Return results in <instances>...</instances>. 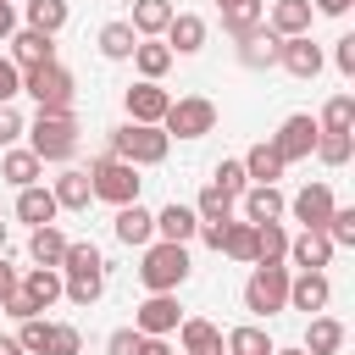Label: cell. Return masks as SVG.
I'll use <instances>...</instances> for the list:
<instances>
[{
  "instance_id": "f6af8a7d",
  "label": "cell",
  "mask_w": 355,
  "mask_h": 355,
  "mask_svg": "<svg viewBox=\"0 0 355 355\" xmlns=\"http://www.w3.org/2000/svg\"><path fill=\"white\" fill-rule=\"evenodd\" d=\"M78 349H83V333H78L72 322H55V327H50V349H44V355H78Z\"/></svg>"
},
{
  "instance_id": "e0dca14e",
  "label": "cell",
  "mask_w": 355,
  "mask_h": 355,
  "mask_svg": "<svg viewBox=\"0 0 355 355\" xmlns=\"http://www.w3.org/2000/svg\"><path fill=\"white\" fill-rule=\"evenodd\" d=\"M338 250L327 244V233H288V255H283V266H300V272H322L327 261H333Z\"/></svg>"
},
{
  "instance_id": "2e32d148",
  "label": "cell",
  "mask_w": 355,
  "mask_h": 355,
  "mask_svg": "<svg viewBox=\"0 0 355 355\" xmlns=\"http://www.w3.org/2000/svg\"><path fill=\"white\" fill-rule=\"evenodd\" d=\"M205 33H211V28H205V17H194V11H178V17L166 22L161 44H166V50H172V61H178V55H200V50H205Z\"/></svg>"
},
{
  "instance_id": "91938a15",
  "label": "cell",
  "mask_w": 355,
  "mask_h": 355,
  "mask_svg": "<svg viewBox=\"0 0 355 355\" xmlns=\"http://www.w3.org/2000/svg\"><path fill=\"white\" fill-rule=\"evenodd\" d=\"M11 6H17V0H11Z\"/></svg>"
},
{
  "instance_id": "7bdbcfd3",
  "label": "cell",
  "mask_w": 355,
  "mask_h": 355,
  "mask_svg": "<svg viewBox=\"0 0 355 355\" xmlns=\"http://www.w3.org/2000/svg\"><path fill=\"white\" fill-rule=\"evenodd\" d=\"M50 327H55L50 316H28V322L17 327V344H22V355H44V349H50Z\"/></svg>"
},
{
  "instance_id": "f5cc1de1",
  "label": "cell",
  "mask_w": 355,
  "mask_h": 355,
  "mask_svg": "<svg viewBox=\"0 0 355 355\" xmlns=\"http://www.w3.org/2000/svg\"><path fill=\"white\" fill-rule=\"evenodd\" d=\"M17 28H22V22H17V6H11V0H0V44H6Z\"/></svg>"
},
{
  "instance_id": "f546056e",
  "label": "cell",
  "mask_w": 355,
  "mask_h": 355,
  "mask_svg": "<svg viewBox=\"0 0 355 355\" xmlns=\"http://www.w3.org/2000/svg\"><path fill=\"white\" fill-rule=\"evenodd\" d=\"M128 61H133V72H139V78H144V83H161V78H166V72H172V50H166V44H161V39H139V44H133V55H128Z\"/></svg>"
},
{
  "instance_id": "8d00e7d4",
  "label": "cell",
  "mask_w": 355,
  "mask_h": 355,
  "mask_svg": "<svg viewBox=\"0 0 355 355\" xmlns=\"http://www.w3.org/2000/svg\"><path fill=\"white\" fill-rule=\"evenodd\" d=\"M288 255V227L283 222H261L255 227V266H283Z\"/></svg>"
},
{
  "instance_id": "ee69618b",
  "label": "cell",
  "mask_w": 355,
  "mask_h": 355,
  "mask_svg": "<svg viewBox=\"0 0 355 355\" xmlns=\"http://www.w3.org/2000/svg\"><path fill=\"white\" fill-rule=\"evenodd\" d=\"M211 183H216L222 194H233V200H239V194L250 189V178H244V166H239V161H216V172H211Z\"/></svg>"
},
{
  "instance_id": "52a82bcc",
  "label": "cell",
  "mask_w": 355,
  "mask_h": 355,
  "mask_svg": "<svg viewBox=\"0 0 355 355\" xmlns=\"http://www.w3.org/2000/svg\"><path fill=\"white\" fill-rule=\"evenodd\" d=\"M288 277H294L288 266H255L250 283H244V311H250L255 322L288 311Z\"/></svg>"
},
{
  "instance_id": "bcb514c9",
  "label": "cell",
  "mask_w": 355,
  "mask_h": 355,
  "mask_svg": "<svg viewBox=\"0 0 355 355\" xmlns=\"http://www.w3.org/2000/svg\"><path fill=\"white\" fill-rule=\"evenodd\" d=\"M22 128H28V116H22L17 105H0V150H11V144L22 139Z\"/></svg>"
},
{
  "instance_id": "681fc988",
  "label": "cell",
  "mask_w": 355,
  "mask_h": 355,
  "mask_svg": "<svg viewBox=\"0 0 355 355\" xmlns=\"http://www.w3.org/2000/svg\"><path fill=\"white\" fill-rule=\"evenodd\" d=\"M333 67H338L344 78H355V33H344V39L333 44Z\"/></svg>"
},
{
  "instance_id": "6f0895ef",
  "label": "cell",
  "mask_w": 355,
  "mask_h": 355,
  "mask_svg": "<svg viewBox=\"0 0 355 355\" xmlns=\"http://www.w3.org/2000/svg\"><path fill=\"white\" fill-rule=\"evenodd\" d=\"M0 255H6V222H0Z\"/></svg>"
},
{
  "instance_id": "d4e9b609",
  "label": "cell",
  "mask_w": 355,
  "mask_h": 355,
  "mask_svg": "<svg viewBox=\"0 0 355 355\" xmlns=\"http://www.w3.org/2000/svg\"><path fill=\"white\" fill-rule=\"evenodd\" d=\"M200 233V216H194V205H161L155 211V239H166V244H189Z\"/></svg>"
},
{
  "instance_id": "7dc6e473",
  "label": "cell",
  "mask_w": 355,
  "mask_h": 355,
  "mask_svg": "<svg viewBox=\"0 0 355 355\" xmlns=\"http://www.w3.org/2000/svg\"><path fill=\"white\" fill-rule=\"evenodd\" d=\"M17 94H22V72L0 55V105H17Z\"/></svg>"
},
{
  "instance_id": "ffe728a7",
  "label": "cell",
  "mask_w": 355,
  "mask_h": 355,
  "mask_svg": "<svg viewBox=\"0 0 355 355\" xmlns=\"http://www.w3.org/2000/svg\"><path fill=\"white\" fill-rule=\"evenodd\" d=\"M239 200H244V222H255V227L261 222H283V211H288V200H283L277 183H250Z\"/></svg>"
},
{
  "instance_id": "4316f807",
  "label": "cell",
  "mask_w": 355,
  "mask_h": 355,
  "mask_svg": "<svg viewBox=\"0 0 355 355\" xmlns=\"http://www.w3.org/2000/svg\"><path fill=\"white\" fill-rule=\"evenodd\" d=\"M178 344H183V355H222V327L205 322V316H183L178 322Z\"/></svg>"
},
{
  "instance_id": "484cf974",
  "label": "cell",
  "mask_w": 355,
  "mask_h": 355,
  "mask_svg": "<svg viewBox=\"0 0 355 355\" xmlns=\"http://www.w3.org/2000/svg\"><path fill=\"white\" fill-rule=\"evenodd\" d=\"M17 288H22V294L33 300V311L44 316V311L61 300V272H55V266H28V272L17 277Z\"/></svg>"
},
{
  "instance_id": "30bf717a",
  "label": "cell",
  "mask_w": 355,
  "mask_h": 355,
  "mask_svg": "<svg viewBox=\"0 0 355 355\" xmlns=\"http://www.w3.org/2000/svg\"><path fill=\"white\" fill-rule=\"evenodd\" d=\"M178 322H183L178 294H150V300L133 311V333H144V338H166V333H178Z\"/></svg>"
},
{
  "instance_id": "d6a6232c",
  "label": "cell",
  "mask_w": 355,
  "mask_h": 355,
  "mask_svg": "<svg viewBox=\"0 0 355 355\" xmlns=\"http://www.w3.org/2000/svg\"><path fill=\"white\" fill-rule=\"evenodd\" d=\"M22 17H28L22 28H39V33L55 39V33L72 22V6H67V0H22Z\"/></svg>"
},
{
  "instance_id": "74e56055",
  "label": "cell",
  "mask_w": 355,
  "mask_h": 355,
  "mask_svg": "<svg viewBox=\"0 0 355 355\" xmlns=\"http://www.w3.org/2000/svg\"><path fill=\"white\" fill-rule=\"evenodd\" d=\"M94 44H100V55H105V61H128V55H133V44H139V33H133L128 22H105V28L94 33Z\"/></svg>"
},
{
  "instance_id": "603a6c76",
  "label": "cell",
  "mask_w": 355,
  "mask_h": 355,
  "mask_svg": "<svg viewBox=\"0 0 355 355\" xmlns=\"http://www.w3.org/2000/svg\"><path fill=\"white\" fill-rule=\"evenodd\" d=\"M39 172H44V161H39L28 144H11V150H0V178H6L11 189H33V183H39Z\"/></svg>"
},
{
  "instance_id": "8fae6325",
  "label": "cell",
  "mask_w": 355,
  "mask_h": 355,
  "mask_svg": "<svg viewBox=\"0 0 355 355\" xmlns=\"http://www.w3.org/2000/svg\"><path fill=\"white\" fill-rule=\"evenodd\" d=\"M6 44H11V50H6V61H11L17 72H33V67H50V61H55V39H50V33H39V28H17Z\"/></svg>"
},
{
  "instance_id": "ac0fdd59",
  "label": "cell",
  "mask_w": 355,
  "mask_h": 355,
  "mask_svg": "<svg viewBox=\"0 0 355 355\" xmlns=\"http://www.w3.org/2000/svg\"><path fill=\"white\" fill-rule=\"evenodd\" d=\"M111 233H116L128 250H144V244H155V211H144L139 200H133V205H116Z\"/></svg>"
},
{
  "instance_id": "d590c367",
  "label": "cell",
  "mask_w": 355,
  "mask_h": 355,
  "mask_svg": "<svg viewBox=\"0 0 355 355\" xmlns=\"http://www.w3.org/2000/svg\"><path fill=\"white\" fill-rule=\"evenodd\" d=\"M227 261H239V266H255V222H227V233H222V244H216Z\"/></svg>"
},
{
  "instance_id": "836d02e7",
  "label": "cell",
  "mask_w": 355,
  "mask_h": 355,
  "mask_svg": "<svg viewBox=\"0 0 355 355\" xmlns=\"http://www.w3.org/2000/svg\"><path fill=\"white\" fill-rule=\"evenodd\" d=\"M277 344H272V333L261 327V322H244V327H233V333H222V355H272Z\"/></svg>"
},
{
  "instance_id": "4dcf8cb0",
  "label": "cell",
  "mask_w": 355,
  "mask_h": 355,
  "mask_svg": "<svg viewBox=\"0 0 355 355\" xmlns=\"http://www.w3.org/2000/svg\"><path fill=\"white\" fill-rule=\"evenodd\" d=\"M67 244H72V239H67L55 222H50V227H33V233H28V261H33V266H55V272H61Z\"/></svg>"
},
{
  "instance_id": "9c48e42d",
  "label": "cell",
  "mask_w": 355,
  "mask_h": 355,
  "mask_svg": "<svg viewBox=\"0 0 355 355\" xmlns=\"http://www.w3.org/2000/svg\"><path fill=\"white\" fill-rule=\"evenodd\" d=\"M316 133H322V128H316V116H311V111H294V116H283V122H277V133H272L266 144L277 150V161H283V166H294V161H305V155L316 150Z\"/></svg>"
},
{
  "instance_id": "3957f363",
  "label": "cell",
  "mask_w": 355,
  "mask_h": 355,
  "mask_svg": "<svg viewBox=\"0 0 355 355\" xmlns=\"http://www.w3.org/2000/svg\"><path fill=\"white\" fill-rule=\"evenodd\" d=\"M189 272H194L189 244L155 239V244H144V255H139V283H144L150 294H178V288L189 283Z\"/></svg>"
},
{
  "instance_id": "44dd1931",
  "label": "cell",
  "mask_w": 355,
  "mask_h": 355,
  "mask_svg": "<svg viewBox=\"0 0 355 355\" xmlns=\"http://www.w3.org/2000/svg\"><path fill=\"white\" fill-rule=\"evenodd\" d=\"M311 0H272L266 6V28L277 33V39H300V33H311Z\"/></svg>"
},
{
  "instance_id": "277c9868",
  "label": "cell",
  "mask_w": 355,
  "mask_h": 355,
  "mask_svg": "<svg viewBox=\"0 0 355 355\" xmlns=\"http://www.w3.org/2000/svg\"><path fill=\"white\" fill-rule=\"evenodd\" d=\"M166 150H172V139H166L161 128L122 122V128H111V150H105V155H116V161H128V166H161Z\"/></svg>"
},
{
  "instance_id": "cb8c5ba5",
  "label": "cell",
  "mask_w": 355,
  "mask_h": 355,
  "mask_svg": "<svg viewBox=\"0 0 355 355\" xmlns=\"http://www.w3.org/2000/svg\"><path fill=\"white\" fill-rule=\"evenodd\" d=\"M55 216H61V205H55V194H50L44 183L17 189V222H28V227H50Z\"/></svg>"
},
{
  "instance_id": "ba28073f",
  "label": "cell",
  "mask_w": 355,
  "mask_h": 355,
  "mask_svg": "<svg viewBox=\"0 0 355 355\" xmlns=\"http://www.w3.org/2000/svg\"><path fill=\"white\" fill-rule=\"evenodd\" d=\"M161 133H166V139H205V133H216V105H211L205 94H183V100L166 105Z\"/></svg>"
},
{
  "instance_id": "5bb4252c",
  "label": "cell",
  "mask_w": 355,
  "mask_h": 355,
  "mask_svg": "<svg viewBox=\"0 0 355 355\" xmlns=\"http://www.w3.org/2000/svg\"><path fill=\"white\" fill-rule=\"evenodd\" d=\"M122 105H128V122H144V128H161V116H166V105H172V94L161 89V83H133V89H122Z\"/></svg>"
},
{
  "instance_id": "f1b7e54d",
  "label": "cell",
  "mask_w": 355,
  "mask_h": 355,
  "mask_svg": "<svg viewBox=\"0 0 355 355\" xmlns=\"http://www.w3.org/2000/svg\"><path fill=\"white\" fill-rule=\"evenodd\" d=\"M172 17H178V6H172V0H133V17H128V28H133L139 39H161Z\"/></svg>"
},
{
  "instance_id": "b9f144b4",
  "label": "cell",
  "mask_w": 355,
  "mask_h": 355,
  "mask_svg": "<svg viewBox=\"0 0 355 355\" xmlns=\"http://www.w3.org/2000/svg\"><path fill=\"white\" fill-rule=\"evenodd\" d=\"M322 233H327L333 250H355V205H333V216L322 222Z\"/></svg>"
},
{
  "instance_id": "83f0119b",
  "label": "cell",
  "mask_w": 355,
  "mask_h": 355,
  "mask_svg": "<svg viewBox=\"0 0 355 355\" xmlns=\"http://www.w3.org/2000/svg\"><path fill=\"white\" fill-rule=\"evenodd\" d=\"M50 194H55V205H61V211H89V200H94V189H89V172H83V166H61V178L50 183Z\"/></svg>"
},
{
  "instance_id": "680465c9",
  "label": "cell",
  "mask_w": 355,
  "mask_h": 355,
  "mask_svg": "<svg viewBox=\"0 0 355 355\" xmlns=\"http://www.w3.org/2000/svg\"><path fill=\"white\" fill-rule=\"evenodd\" d=\"M272 355H305V349H272Z\"/></svg>"
},
{
  "instance_id": "60d3db41",
  "label": "cell",
  "mask_w": 355,
  "mask_h": 355,
  "mask_svg": "<svg viewBox=\"0 0 355 355\" xmlns=\"http://www.w3.org/2000/svg\"><path fill=\"white\" fill-rule=\"evenodd\" d=\"M194 216L200 222H233V194H222L216 183H205L200 200H194Z\"/></svg>"
},
{
  "instance_id": "ab89813d",
  "label": "cell",
  "mask_w": 355,
  "mask_h": 355,
  "mask_svg": "<svg viewBox=\"0 0 355 355\" xmlns=\"http://www.w3.org/2000/svg\"><path fill=\"white\" fill-rule=\"evenodd\" d=\"M322 166H344L355 155V133H316V150H311Z\"/></svg>"
},
{
  "instance_id": "7402d4cb",
  "label": "cell",
  "mask_w": 355,
  "mask_h": 355,
  "mask_svg": "<svg viewBox=\"0 0 355 355\" xmlns=\"http://www.w3.org/2000/svg\"><path fill=\"white\" fill-rule=\"evenodd\" d=\"M216 11H222V33H227L233 44L266 22V0H216Z\"/></svg>"
},
{
  "instance_id": "e575fe53",
  "label": "cell",
  "mask_w": 355,
  "mask_h": 355,
  "mask_svg": "<svg viewBox=\"0 0 355 355\" xmlns=\"http://www.w3.org/2000/svg\"><path fill=\"white\" fill-rule=\"evenodd\" d=\"M239 166H244V178L250 183H277L283 178V161H277V150L261 139V144H250L244 155H239Z\"/></svg>"
},
{
  "instance_id": "9f6ffc18",
  "label": "cell",
  "mask_w": 355,
  "mask_h": 355,
  "mask_svg": "<svg viewBox=\"0 0 355 355\" xmlns=\"http://www.w3.org/2000/svg\"><path fill=\"white\" fill-rule=\"evenodd\" d=\"M0 355H22V344L17 338H0Z\"/></svg>"
},
{
  "instance_id": "db71d44e",
  "label": "cell",
  "mask_w": 355,
  "mask_h": 355,
  "mask_svg": "<svg viewBox=\"0 0 355 355\" xmlns=\"http://www.w3.org/2000/svg\"><path fill=\"white\" fill-rule=\"evenodd\" d=\"M11 288H17V266H11V261H6V255H0V300H6V294H11Z\"/></svg>"
},
{
  "instance_id": "f35d334b",
  "label": "cell",
  "mask_w": 355,
  "mask_h": 355,
  "mask_svg": "<svg viewBox=\"0 0 355 355\" xmlns=\"http://www.w3.org/2000/svg\"><path fill=\"white\" fill-rule=\"evenodd\" d=\"M316 128H322V133H355V94H333V100L322 105Z\"/></svg>"
},
{
  "instance_id": "7a4b0ae2",
  "label": "cell",
  "mask_w": 355,
  "mask_h": 355,
  "mask_svg": "<svg viewBox=\"0 0 355 355\" xmlns=\"http://www.w3.org/2000/svg\"><path fill=\"white\" fill-rule=\"evenodd\" d=\"M22 133H28V150L50 166H67L78 155V116L72 111H39Z\"/></svg>"
},
{
  "instance_id": "7c38bea8",
  "label": "cell",
  "mask_w": 355,
  "mask_h": 355,
  "mask_svg": "<svg viewBox=\"0 0 355 355\" xmlns=\"http://www.w3.org/2000/svg\"><path fill=\"white\" fill-rule=\"evenodd\" d=\"M333 205H338V200H333V189H327V183H305V189L288 200V211H283V216H294L305 233H322V222L333 216Z\"/></svg>"
},
{
  "instance_id": "4fadbf2b",
  "label": "cell",
  "mask_w": 355,
  "mask_h": 355,
  "mask_svg": "<svg viewBox=\"0 0 355 355\" xmlns=\"http://www.w3.org/2000/svg\"><path fill=\"white\" fill-rule=\"evenodd\" d=\"M277 67H283L288 78H305V83H311V78L327 67V55H322V44H316L311 33H300V39H283V44H277Z\"/></svg>"
},
{
  "instance_id": "8992f818",
  "label": "cell",
  "mask_w": 355,
  "mask_h": 355,
  "mask_svg": "<svg viewBox=\"0 0 355 355\" xmlns=\"http://www.w3.org/2000/svg\"><path fill=\"white\" fill-rule=\"evenodd\" d=\"M22 94H28L39 111H72V100H78V78H72L61 61H50V67L22 72Z\"/></svg>"
},
{
  "instance_id": "6da1fadb",
  "label": "cell",
  "mask_w": 355,
  "mask_h": 355,
  "mask_svg": "<svg viewBox=\"0 0 355 355\" xmlns=\"http://www.w3.org/2000/svg\"><path fill=\"white\" fill-rule=\"evenodd\" d=\"M105 294V255L94 250V244H67V255H61V300H72V305H94Z\"/></svg>"
},
{
  "instance_id": "f907efd6",
  "label": "cell",
  "mask_w": 355,
  "mask_h": 355,
  "mask_svg": "<svg viewBox=\"0 0 355 355\" xmlns=\"http://www.w3.org/2000/svg\"><path fill=\"white\" fill-rule=\"evenodd\" d=\"M0 311H6V316H17V322H28V316H39V311H33V300H28L22 288H11V294L0 300Z\"/></svg>"
},
{
  "instance_id": "816d5d0a",
  "label": "cell",
  "mask_w": 355,
  "mask_h": 355,
  "mask_svg": "<svg viewBox=\"0 0 355 355\" xmlns=\"http://www.w3.org/2000/svg\"><path fill=\"white\" fill-rule=\"evenodd\" d=\"M349 6H355V0H311L316 17H349Z\"/></svg>"
},
{
  "instance_id": "11a10c76",
  "label": "cell",
  "mask_w": 355,
  "mask_h": 355,
  "mask_svg": "<svg viewBox=\"0 0 355 355\" xmlns=\"http://www.w3.org/2000/svg\"><path fill=\"white\" fill-rule=\"evenodd\" d=\"M139 355H172L166 338H139Z\"/></svg>"
},
{
  "instance_id": "c3c4849f",
  "label": "cell",
  "mask_w": 355,
  "mask_h": 355,
  "mask_svg": "<svg viewBox=\"0 0 355 355\" xmlns=\"http://www.w3.org/2000/svg\"><path fill=\"white\" fill-rule=\"evenodd\" d=\"M139 338H144V333H133V327H116V333L105 338V355H139Z\"/></svg>"
},
{
  "instance_id": "1f68e13d",
  "label": "cell",
  "mask_w": 355,
  "mask_h": 355,
  "mask_svg": "<svg viewBox=\"0 0 355 355\" xmlns=\"http://www.w3.org/2000/svg\"><path fill=\"white\" fill-rule=\"evenodd\" d=\"M344 338H349V333H344V322H338V316H311V327H305V344H300V349H305V355H338V349H344Z\"/></svg>"
},
{
  "instance_id": "5b68a950",
  "label": "cell",
  "mask_w": 355,
  "mask_h": 355,
  "mask_svg": "<svg viewBox=\"0 0 355 355\" xmlns=\"http://www.w3.org/2000/svg\"><path fill=\"white\" fill-rule=\"evenodd\" d=\"M83 172H89L94 200H105V205H133V200H139V189H144L139 166H128V161H116V155H100V161H89Z\"/></svg>"
},
{
  "instance_id": "d6986e66",
  "label": "cell",
  "mask_w": 355,
  "mask_h": 355,
  "mask_svg": "<svg viewBox=\"0 0 355 355\" xmlns=\"http://www.w3.org/2000/svg\"><path fill=\"white\" fill-rule=\"evenodd\" d=\"M277 44H283V39H277V33L261 22L255 33H244V39L233 44V55H239V67H250V72H266V67H277Z\"/></svg>"
},
{
  "instance_id": "9a60e30c",
  "label": "cell",
  "mask_w": 355,
  "mask_h": 355,
  "mask_svg": "<svg viewBox=\"0 0 355 355\" xmlns=\"http://www.w3.org/2000/svg\"><path fill=\"white\" fill-rule=\"evenodd\" d=\"M333 300V283L327 272H294L288 277V311H305V316H322Z\"/></svg>"
}]
</instances>
